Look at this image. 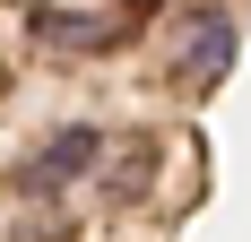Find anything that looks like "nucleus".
<instances>
[{"label":"nucleus","mask_w":251,"mask_h":242,"mask_svg":"<svg viewBox=\"0 0 251 242\" xmlns=\"http://www.w3.org/2000/svg\"><path fill=\"white\" fill-rule=\"evenodd\" d=\"M26 26H35V44H61V52H104L113 35H122L113 18H61V9H44V0L26 9Z\"/></svg>","instance_id":"obj_3"},{"label":"nucleus","mask_w":251,"mask_h":242,"mask_svg":"<svg viewBox=\"0 0 251 242\" xmlns=\"http://www.w3.org/2000/svg\"><path fill=\"white\" fill-rule=\"evenodd\" d=\"M226 61H234V18H226V9H191L182 52H174V78H182V87H217Z\"/></svg>","instance_id":"obj_1"},{"label":"nucleus","mask_w":251,"mask_h":242,"mask_svg":"<svg viewBox=\"0 0 251 242\" xmlns=\"http://www.w3.org/2000/svg\"><path fill=\"white\" fill-rule=\"evenodd\" d=\"M96 147H104V139L87 130V121H78V130H52V139H44V156H35L18 182H26V191H52V182H70V173H87V165H96Z\"/></svg>","instance_id":"obj_2"}]
</instances>
